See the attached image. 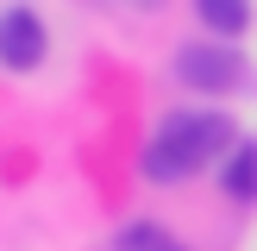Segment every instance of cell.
Segmentation results:
<instances>
[{
    "instance_id": "2",
    "label": "cell",
    "mask_w": 257,
    "mask_h": 251,
    "mask_svg": "<svg viewBox=\"0 0 257 251\" xmlns=\"http://www.w3.org/2000/svg\"><path fill=\"white\" fill-rule=\"evenodd\" d=\"M44 50H50V38H44V19L32 7H7L0 13V69L32 75L44 63Z\"/></svg>"
},
{
    "instance_id": "6",
    "label": "cell",
    "mask_w": 257,
    "mask_h": 251,
    "mask_svg": "<svg viewBox=\"0 0 257 251\" xmlns=\"http://www.w3.org/2000/svg\"><path fill=\"white\" fill-rule=\"evenodd\" d=\"M125 251H182V245H176V238H163L157 226L145 220V226H132V232H125Z\"/></svg>"
},
{
    "instance_id": "3",
    "label": "cell",
    "mask_w": 257,
    "mask_h": 251,
    "mask_svg": "<svg viewBox=\"0 0 257 251\" xmlns=\"http://www.w3.org/2000/svg\"><path fill=\"white\" fill-rule=\"evenodd\" d=\"M238 75H245V63H238L226 44H182L176 50V82L201 88V94H220V88H232Z\"/></svg>"
},
{
    "instance_id": "1",
    "label": "cell",
    "mask_w": 257,
    "mask_h": 251,
    "mask_svg": "<svg viewBox=\"0 0 257 251\" xmlns=\"http://www.w3.org/2000/svg\"><path fill=\"white\" fill-rule=\"evenodd\" d=\"M220 151H232V119L220 113H170L163 132L145 145V176L151 182H188L201 163H213Z\"/></svg>"
},
{
    "instance_id": "5",
    "label": "cell",
    "mask_w": 257,
    "mask_h": 251,
    "mask_svg": "<svg viewBox=\"0 0 257 251\" xmlns=\"http://www.w3.org/2000/svg\"><path fill=\"white\" fill-rule=\"evenodd\" d=\"M220 188L232 201H257V145H238L232 157H226V176H220Z\"/></svg>"
},
{
    "instance_id": "4",
    "label": "cell",
    "mask_w": 257,
    "mask_h": 251,
    "mask_svg": "<svg viewBox=\"0 0 257 251\" xmlns=\"http://www.w3.org/2000/svg\"><path fill=\"white\" fill-rule=\"evenodd\" d=\"M195 19L213 38H245L251 32V0H195Z\"/></svg>"
}]
</instances>
